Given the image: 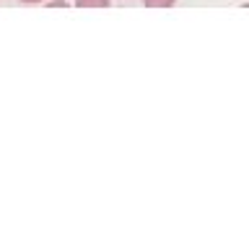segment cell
I'll use <instances>...</instances> for the list:
<instances>
[{
    "label": "cell",
    "mask_w": 249,
    "mask_h": 233,
    "mask_svg": "<svg viewBox=\"0 0 249 233\" xmlns=\"http://www.w3.org/2000/svg\"><path fill=\"white\" fill-rule=\"evenodd\" d=\"M112 0H75L78 8H109Z\"/></svg>",
    "instance_id": "1"
},
{
    "label": "cell",
    "mask_w": 249,
    "mask_h": 233,
    "mask_svg": "<svg viewBox=\"0 0 249 233\" xmlns=\"http://www.w3.org/2000/svg\"><path fill=\"white\" fill-rule=\"evenodd\" d=\"M177 0H143L145 8H171Z\"/></svg>",
    "instance_id": "2"
},
{
    "label": "cell",
    "mask_w": 249,
    "mask_h": 233,
    "mask_svg": "<svg viewBox=\"0 0 249 233\" xmlns=\"http://www.w3.org/2000/svg\"><path fill=\"white\" fill-rule=\"evenodd\" d=\"M50 5H57V8H65L68 3H65V0H52V3H50Z\"/></svg>",
    "instance_id": "3"
},
{
    "label": "cell",
    "mask_w": 249,
    "mask_h": 233,
    "mask_svg": "<svg viewBox=\"0 0 249 233\" xmlns=\"http://www.w3.org/2000/svg\"><path fill=\"white\" fill-rule=\"evenodd\" d=\"M21 3H26V5H36V3H44V0H21Z\"/></svg>",
    "instance_id": "4"
}]
</instances>
